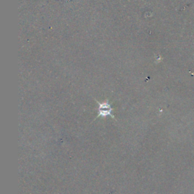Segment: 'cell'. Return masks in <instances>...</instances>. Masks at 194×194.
Segmentation results:
<instances>
[{"label":"cell","mask_w":194,"mask_h":194,"mask_svg":"<svg viewBox=\"0 0 194 194\" xmlns=\"http://www.w3.org/2000/svg\"><path fill=\"white\" fill-rule=\"evenodd\" d=\"M99 105L98 107V116L97 117H102V118H105L107 116H111L114 118L112 115V109L111 107L110 104L108 102H105L99 103L97 102Z\"/></svg>","instance_id":"6da1fadb"}]
</instances>
